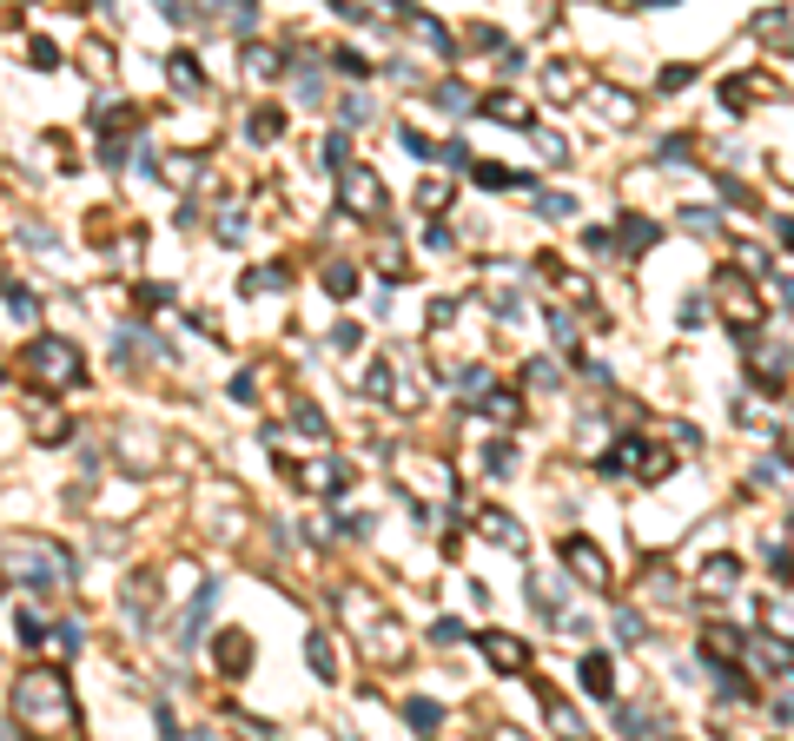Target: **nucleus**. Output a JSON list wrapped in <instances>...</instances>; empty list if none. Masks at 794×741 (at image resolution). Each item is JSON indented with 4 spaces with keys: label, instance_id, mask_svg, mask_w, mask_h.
I'll return each mask as SVG.
<instances>
[{
    "label": "nucleus",
    "instance_id": "7c9ffc66",
    "mask_svg": "<svg viewBox=\"0 0 794 741\" xmlns=\"http://www.w3.org/2000/svg\"><path fill=\"white\" fill-rule=\"evenodd\" d=\"M245 133H252V139H258V146H272V139H278V133H285V113H278V106H258V113H252V126H245Z\"/></svg>",
    "mask_w": 794,
    "mask_h": 741
},
{
    "label": "nucleus",
    "instance_id": "6e6552de",
    "mask_svg": "<svg viewBox=\"0 0 794 741\" xmlns=\"http://www.w3.org/2000/svg\"><path fill=\"white\" fill-rule=\"evenodd\" d=\"M477 649H484V663H490V669H510V676H517V669H530V643H523V636L484 629V636H477Z\"/></svg>",
    "mask_w": 794,
    "mask_h": 741
},
{
    "label": "nucleus",
    "instance_id": "c85d7f7f",
    "mask_svg": "<svg viewBox=\"0 0 794 741\" xmlns=\"http://www.w3.org/2000/svg\"><path fill=\"white\" fill-rule=\"evenodd\" d=\"M278 285H292V265H258L239 278V292H278Z\"/></svg>",
    "mask_w": 794,
    "mask_h": 741
},
{
    "label": "nucleus",
    "instance_id": "423d86ee",
    "mask_svg": "<svg viewBox=\"0 0 794 741\" xmlns=\"http://www.w3.org/2000/svg\"><path fill=\"white\" fill-rule=\"evenodd\" d=\"M596 470H603V477H649V484H656V477H669V457H663L649 437H623V444L603 451Z\"/></svg>",
    "mask_w": 794,
    "mask_h": 741
},
{
    "label": "nucleus",
    "instance_id": "1a4fd4ad",
    "mask_svg": "<svg viewBox=\"0 0 794 741\" xmlns=\"http://www.w3.org/2000/svg\"><path fill=\"white\" fill-rule=\"evenodd\" d=\"M590 113H596L603 126H636V119H643V106H636L623 86H596V93H590Z\"/></svg>",
    "mask_w": 794,
    "mask_h": 741
},
{
    "label": "nucleus",
    "instance_id": "5701e85b",
    "mask_svg": "<svg viewBox=\"0 0 794 741\" xmlns=\"http://www.w3.org/2000/svg\"><path fill=\"white\" fill-rule=\"evenodd\" d=\"M0 298H7V305H13V318H20V325H27V318H40V292H33V285H20V278H13V272H7V278H0Z\"/></svg>",
    "mask_w": 794,
    "mask_h": 741
},
{
    "label": "nucleus",
    "instance_id": "4be33fe9",
    "mask_svg": "<svg viewBox=\"0 0 794 741\" xmlns=\"http://www.w3.org/2000/svg\"><path fill=\"white\" fill-rule=\"evenodd\" d=\"M345 20H404V0H331Z\"/></svg>",
    "mask_w": 794,
    "mask_h": 741
},
{
    "label": "nucleus",
    "instance_id": "c9c22d12",
    "mask_svg": "<svg viewBox=\"0 0 794 741\" xmlns=\"http://www.w3.org/2000/svg\"><path fill=\"white\" fill-rule=\"evenodd\" d=\"M543 86H550V93H583V66H570V60H563V66H550V73H543Z\"/></svg>",
    "mask_w": 794,
    "mask_h": 741
},
{
    "label": "nucleus",
    "instance_id": "bf43d9fd",
    "mask_svg": "<svg viewBox=\"0 0 794 741\" xmlns=\"http://www.w3.org/2000/svg\"><path fill=\"white\" fill-rule=\"evenodd\" d=\"M80 643H86V636H80V623H60V636H53V649H60V656H73Z\"/></svg>",
    "mask_w": 794,
    "mask_h": 741
},
{
    "label": "nucleus",
    "instance_id": "2f4dec72",
    "mask_svg": "<svg viewBox=\"0 0 794 741\" xmlns=\"http://www.w3.org/2000/svg\"><path fill=\"white\" fill-rule=\"evenodd\" d=\"M702 576H709V590H735V583H742V563H735V557H709Z\"/></svg>",
    "mask_w": 794,
    "mask_h": 741
},
{
    "label": "nucleus",
    "instance_id": "79ce46f5",
    "mask_svg": "<svg viewBox=\"0 0 794 741\" xmlns=\"http://www.w3.org/2000/svg\"><path fill=\"white\" fill-rule=\"evenodd\" d=\"M537 212H543V219H576V199H570V192H543Z\"/></svg>",
    "mask_w": 794,
    "mask_h": 741
},
{
    "label": "nucleus",
    "instance_id": "9d476101",
    "mask_svg": "<svg viewBox=\"0 0 794 741\" xmlns=\"http://www.w3.org/2000/svg\"><path fill=\"white\" fill-rule=\"evenodd\" d=\"M656 239H663V225H656V219H643V212H623V225L610 232V252H629V258H636V252H649Z\"/></svg>",
    "mask_w": 794,
    "mask_h": 741
},
{
    "label": "nucleus",
    "instance_id": "0e129e2a",
    "mask_svg": "<svg viewBox=\"0 0 794 741\" xmlns=\"http://www.w3.org/2000/svg\"><path fill=\"white\" fill-rule=\"evenodd\" d=\"M457 384H464V391H484V384H490V371H484V364H464V371H457Z\"/></svg>",
    "mask_w": 794,
    "mask_h": 741
},
{
    "label": "nucleus",
    "instance_id": "338daca9",
    "mask_svg": "<svg viewBox=\"0 0 794 741\" xmlns=\"http://www.w3.org/2000/svg\"><path fill=\"white\" fill-rule=\"evenodd\" d=\"M636 7H669V0H636Z\"/></svg>",
    "mask_w": 794,
    "mask_h": 741
},
{
    "label": "nucleus",
    "instance_id": "c03bdc74",
    "mask_svg": "<svg viewBox=\"0 0 794 741\" xmlns=\"http://www.w3.org/2000/svg\"><path fill=\"white\" fill-rule=\"evenodd\" d=\"M530 596H537V610H543V616H563V590H550L543 576H530Z\"/></svg>",
    "mask_w": 794,
    "mask_h": 741
},
{
    "label": "nucleus",
    "instance_id": "aec40b11",
    "mask_svg": "<svg viewBox=\"0 0 794 741\" xmlns=\"http://www.w3.org/2000/svg\"><path fill=\"white\" fill-rule=\"evenodd\" d=\"M610 702H616V696H610ZM616 729H623V735H663L669 722H663L656 709H636V702H616Z\"/></svg>",
    "mask_w": 794,
    "mask_h": 741
},
{
    "label": "nucleus",
    "instance_id": "f704fd0d",
    "mask_svg": "<svg viewBox=\"0 0 794 741\" xmlns=\"http://www.w3.org/2000/svg\"><path fill=\"white\" fill-rule=\"evenodd\" d=\"M543 709H550V729H563V735H590V729H583V716H576L570 702H557V696H543Z\"/></svg>",
    "mask_w": 794,
    "mask_h": 741
},
{
    "label": "nucleus",
    "instance_id": "cd10ccee",
    "mask_svg": "<svg viewBox=\"0 0 794 741\" xmlns=\"http://www.w3.org/2000/svg\"><path fill=\"white\" fill-rule=\"evenodd\" d=\"M166 73H172V86L205 93V73H199V60H192V53H172V60H166Z\"/></svg>",
    "mask_w": 794,
    "mask_h": 741
},
{
    "label": "nucleus",
    "instance_id": "e433bc0d",
    "mask_svg": "<svg viewBox=\"0 0 794 741\" xmlns=\"http://www.w3.org/2000/svg\"><path fill=\"white\" fill-rule=\"evenodd\" d=\"M318 159H325V166L338 172V166L351 159V126H338V133H325V152H318Z\"/></svg>",
    "mask_w": 794,
    "mask_h": 741
},
{
    "label": "nucleus",
    "instance_id": "37998d69",
    "mask_svg": "<svg viewBox=\"0 0 794 741\" xmlns=\"http://www.w3.org/2000/svg\"><path fill=\"white\" fill-rule=\"evenodd\" d=\"M484 470H490V477H510V470H517V451H510V444H490V451H484Z\"/></svg>",
    "mask_w": 794,
    "mask_h": 741
},
{
    "label": "nucleus",
    "instance_id": "7ed1b4c3",
    "mask_svg": "<svg viewBox=\"0 0 794 741\" xmlns=\"http://www.w3.org/2000/svg\"><path fill=\"white\" fill-rule=\"evenodd\" d=\"M20 371H27L33 391H73V384L86 378V371H80V345L60 338V331H40V338L20 351Z\"/></svg>",
    "mask_w": 794,
    "mask_h": 741
},
{
    "label": "nucleus",
    "instance_id": "f8f14e48",
    "mask_svg": "<svg viewBox=\"0 0 794 741\" xmlns=\"http://www.w3.org/2000/svg\"><path fill=\"white\" fill-rule=\"evenodd\" d=\"M470 113H484V119H497V126H517V133H530V126H537V113H530L517 93H490V99H477Z\"/></svg>",
    "mask_w": 794,
    "mask_h": 741
},
{
    "label": "nucleus",
    "instance_id": "5fc2aeb1",
    "mask_svg": "<svg viewBox=\"0 0 794 741\" xmlns=\"http://www.w3.org/2000/svg\"><path fill=\"white\" fill-rule=\"evenodd\" d=\"M696 80V66H663V93H682Z\"/></svg>",
    "mask_w": 794,
    "mask_h": 741
},
{
    "label": "nucleus",
    "instance_id": "f3484780",
    "mask_svg": "<svg viewBox=\"0 0 794 741\" xmlns=\"http://www.w3.org/2000/svg\"><path fill=\"white\" fill-rule=\"evenodd\" d=\"M702 663H742V629L709 623V629H702Z\"/></svg>",
    "mask_w": 794,
    "mask_h": 741
},
{
    "label": "nucleus",
    "instance_id": "b1692460",
    "mask_svg": "<svg viewBox=\"0 0 794 741\" xmlns=\"http://www.w3.org/2000/svg\"><path fill=\"white\" fill-rule=\"evenodd\" d=\"M470 179H477L484 192H510V186H523V172H510V166H490V159H470Z\"/></svg>",
    "mask_w": 794,
    "mask_h": 741
},
{
    "label": "nucleus",
    "instance_id": "9b49d317",
    "mask_svg": "<svg viewBox=\"0 0 794 741\" xmlns=\"http://www.w3.org/2000/svg\"><path fill=\"white\" fill-rule=\"evenodd\" d=\"M298 490H351L358 484V470H345V464H292L285 470Z\"/></svg>",
    "mask_w": 794,
    "mask_h": 741
},
{
    "label": "nucleus",
    "instance_id": "473e14b6",
    "mask_svg": "<svg viewBox=\"0 0 794 741\" xmlns=\"http://www.w3.org/2000/svg\"><path fill=\"white\" fill-rule=\"evenodd\" d=\"M431 106H444V113H470L477 99H470V86H457V80H444V86L431 93Z\"/></svg>",
    "mask_w": 794,
    "mask_h": 741
},
{
    "label": "nucleus",
    "instance_id": "72a5a7b5",
    "mask_svg": "<svg viewBox=\"0 0 794 741\" xmlns=\"http://www.w3.org/2000/svg\"><path fill=\"white\" fill-rule=\"evenodd\" d=\"M325 292H331V298H351V292H358V265H345V258L325 265Z\"/></svg>",
    "mask_w": 794,
    "mask_h": 741
},
{
    "label": "nucleus",
    "instance_id": "8fccbe9b",
    "mask_svg": "<svg viewBox=\"0 0 794 741\" xmlns=\"http://www.w3.org/2000/svg\"><path fill=\"white\" fill-rule=\"evenodd\" d=\"M689 152H696V139H689V133H676V139H663V159H669V166H682Z\"/></svg>",
    "mask_w": 794,
    "mask_h": 741
},
{
    "label": "nucleus",
    "instance_id": "3c124183",
    "mask_svg": "<svg viewBox=\"0 0 794 741\" xmlns=\"http://www.w3.org/2000/svg\"><path fill=\"white\" fill-rule=\"evenodd\" d=\"M331 345H338V351H358V345H364V325H351V318H345V325L331 331Z\"/></svg>",
    "mask_w": 794,
    "mask_h": 741
},
{
    "label": "nucleus",
    "instance_id": "ddd939ff",
    "mask_svg": "<svg viewBox=\"0 0 794 741\" xmlns=\"http://www.w3.org/2000/svg\"><path fill=\"white\" fill-rule=\"evenodd\" d=\"M119 610H126V623H133V629H146V623H152V610H159V576H133V583H126V596H119Z\"/></svg>",
    "mask_w": 794,
    "mask_h": 741
},
{
    "label": "nucleus",
    "instance_id": "774afa93",
    "mask_svg": "<svg viewBox=\"0 0 794 741\" xmlns=\"http://www.w3.org/2000/svg\"><path fill=\"white\" fill-rule=\"evenodd\" d=\"M0 590H7V576H0Z\"/></svg>",
    "mask_w": 794,
    "mask_h": 741
},
{
    "label": "nucleus",
    "instance_id": "a211bd4d",
    "mask_svg": "<svg viewBox=\"0 0 794 741\" xmlns=\"http://www.w3.org/2000/svg\"><path fill=\"white\" fill-rule=\"evenodd\" d=\"M755 93H775V86H769V73H735V80H722V99H729L735 113H749V106H755Z\"/></svg>",
    "mask_w": 794,
    "mask_h": 741
},
{
    "label": "nucleus",
    "instance_id": "a18cd8bd",
    "mask_svg": "<svg viewBox=\"0 0 794 741\" xmlns=\"http://www.w3.org/2000/svg\"><path fill=\"white\" fill-rule=\"evenodd\" d=\"M616 636H623V643H649V623H643L636 610H616Z\"/></svg>",
    "mask_w": 794,
    "mask_h": 741
},
{
    "label": "nucleus",
    "instance_id": "864d4df0",
    "mask_svg": "<svg viewBox=\"0 0 794 741\" xmlns=\"http://www.w3.org/2000/svg\"><path fill=\"white\" fill-rule=\"evenodd\" d=\"M331 66H338V73H351V80H364V73H371V60H364V53H338Z\"/></svg>",
    "mask_w": 794,
    "mask_h": 741
},
{
    "label": "nucleus",
    "instance_id": "39448f33",
    "mask_svg": "<svg viewBox=\"0 0 794 741\" xmlns=\"http://www.w3.org/2000/svg\"><path fill=\"white\" fill-rule=\"evenodd\" d=\"M338 205L358 212V219H378L391 199H384V179H378L364 159H345V166H338Z\"/></svg>",
    "mask_w": 794,
    "mask_h": 741
},
{
    "label": "nucleus",
    "instance_id": "13d9d810",
    "mask_svg": "<svg viewBox=\"0 0 794 741\" xmlns=\"http://www.w3.org/2000/svg\"><path fill=\"white\" fill-rule=\"evenodd\" d=\"M755 484H769V490H782V484H788V470H782V457H769V464L755 470Z\"/></svg>",
    "mask_w": 794,
    "mask_h": 741
},
{
    "label": "nucleus",
    "instance_id": "ea45409f",
    "mask_svg": "<svg viewBox=\"0 0 794 741\" xmlns=\"http://www.w3.org/2000/svg\"><path fill=\"white\" fill-rule=\"evenodd\" d=\"M245 66H252V73H278V66H292V53H272V46H245Z\"/></svg>",
    "mask_w": 794,
    "mask_h": 741
},
{
    "label": "nucleus",
    "instance_id": "6e6d98bb",
    "mask_svg": "<svg viewBox=\"0 0 794 741\" xmlns=\"http://www.w3.org/2000/svg\"><path fill=\"white\" fill-rule=\"evenodd\" d=\"M371 119V106H364V93H345V126H364Z\"/></svg>",
    "mask_w": 794,
    "mask_h": 741
},
{
    "label": "nucleus",
    "instance_id": "f03ea898",
    "mask_svg": "<svg viewBox=\"0 0 794 741\" xmlns=\"http://www.w3.org/2000/svg\"><path fill=\"white\" fill-rule=\"evenodd\" d=\"M0 576L27 583V590H60L73 576V550L53 537H7L0 543Z\"/></svg>",
    "mask_w": 794,
    "mask_h": 741
},
{
    "label": "nucleus",
    "instance_id": "69168bd1",
    "mask_svg": "<svg viewBox=\"0 0 794 741\" xmlns=\"http://www.w3.org/2000/svg\"><path fill=\"white\" fill-rule=\"evenodd\" d=\"M769 576H775V583H788V543H775V550H769Z\"/></svg>",
    "mask_w": 794,
    "mask_h": 741
},
{
    "label": "nucleus",
    "instance_id": "c756f323",
    "mask_svg": "<svg viewBox=\"0 0 794 741\" xmlns=\"http://www.w3.org/2000/svg\"><path fill=\"white\" fill-rule=\"evenodd\" d=\"M292 424H298V431H305L311 444H325V437H331V424H325V411H318V404H305V398L292 404Z\"/></svg>",
    "mask_w": 794,
    "mask_h": 741
},
{
    "label": "nucleus",
    "instance_id": "bb28decb",
    "mask_svg": "<svg viewBox=\"0 0 794 741\" xmlns=\"http://www.w3.org/2000/svg\"><path fill=\"white\" fill-rule=\"evenodd\" d=\"M404 722H411L417 735H431V729H444V709H437L431 696H411V702H404Z\"/></svg>",
    "mask_w": 794,
    "mask_h": 741
},
{
    "label": "nucleus",
    "instance_id": "412c9836",
    "mask_svg": "<svg viewBox=\"0 0 794 741\" xmlns=\"http://www.w3.org/2000/svg\"><path fill=\"white\" fill-rule=\"evenodd\" d=\"M484 417H490L497 431L523 424V391H490V398H484Z\"/></svg>",
    "mask_w": 794,
    "mask_h": 741
},
{
    "label": "nucleus",
    "instance_id": "f257e3e1",
    "mask_svg": "<svg viewBox=\"0 0 794 741\" xmlns=\"http://www.w3.org/2000/svg\"><path fill=\"white\" fill-rule=\"evenodd\" d=\"M13 716L33 735H80V702H73L66 669H27L13 682Z\"/></svg>",
    "mask_w": 794,
    "mask_h": 741
},
{
    "label": "nucleus",
    "instance_id": "a19ab883",
    "mask_svg": "<svg viewBox=\"0 0 794 741\" xmlns=\"http://www.w3.org/2000/svg\"><path fill=\"white\" fill-rule=\"evenodd\" d=\"M33 437H40V444H66V437H73V424H66L60 411H46V417L33 424Z\"/></svg>",
    "mask_w": 794,
    "mask_h": 741
},
{
    "label": "nucleus",
    "instance_id": "20e7f679",
    "mask_svg": "<svg viewBox=\"0 0 794 741\" xmlns=\"http://www.w3.org/2000/svg\"><path fill=\"white\" fill-rule=\"evenodd\" d=\"M716 305H722V325H729L735 338H755V325H762V311H769L749 265H722V272H716Z\"/></svg>",
    "mask_w": 794,
    "mask_h": 741
},
{
    "label": "nucleus",
    "instance_id": "49530a36",
    "mask_svg": "<svg viewBox=\"0 0 794 741\" xmlns=\"http://www.w3.org/2000/svg\"><path fill=\"white\" fill-rule=\"evenodd\" d=\"M464 636H470V629H464L457 616H444V623H431V643H437V649H451V643H464Z\"/></svg>",
    "mask_w": 794,
    "mask_h": 741
},
{
    "label": "nucleus",
    "instance_id": "680f3d73",
    "mask_svg": "<svg viewBox=\"0 0 794 741\" xmlns=\"http://www.w3.org/2000/svg\"><path fill=\"white\" fill-rule=\"evenodd\" d=\"M543 159H550V166H563V159H570V139H563V133H557V139L543 133Z\"/></svg>",
    "mask_w": 794,
    "mask_h": 741
},
{
    "label": "nucleus",
    "instance_id": "2eb2a0df",
    "mask_svg": "<svg viewBox=\"0 0 794 741\" xmlns=\"http://www.w3.org/2000/svg\"><path fill=\"white\" fill-rule=\"evenodd\" d=\"M404 27L424 40V53H444V60L457 53V40H451V27H444V20H431V13H417V7H404Z\"/></svg>",
    "mask_w": 794,
    "mask_h": 741
},
{
    "label": "nucleus",
    "instance_id": "393cba45",
    "mask_svg": "<svg viewBox=\"0 0 794 741\" xmlns=\"http://www.w3.org/2000/svg\"><path fill=\"white\" fill-rule=\"evenodd\" d=\"M212 596H219V583H205V590H199V603H192V616H186V629H179V649H192V643L205 636V616H212Z\"/></svg>",
    "mask_w": 794,
    "mask_h": 741
},
{
    "label": "nucleus",
    "instance_id": "4c0bfd02",
    "mask_svg": "<svg viewBox=\"0 0 794 741\" xmlns=\"http://www.w3.org/2000/svg\"><path fill=\"white\" fill-rule=\"evenodd\" d=\"M13 636H20V649H40V643H46V623H40L33 610H20V616H13Z\"/></svg>",
    "mask_w": 794,
    "mask_h": 741
},
{
    "label": "nucleus",
    "instance_id": "09e8293b",
    "mask_svg": "<svg viewBox=\"0 0 794 741\" xmlns=\"http://www.w3.org/2000/svg\"><path fill=\"white\" fill-rule=\"evenodd\" d=\"M444 199H451V186H444V179H431V186H417V205H424V212H444Z\"/></svg>",
    "mask_w": 794,
    "mask_h": 741
},
{
    "label": "nucleus",
    "instance_id": "a878e982",
    "mask_svg": "<svg viewBox=\"0 0 794 741\" xmlns=\"http://www.w3.org/2000/svg\"><path fill=\"white\" fill-rule=\"evenodd\" d=\"M305 663H311L325 682L338 676V649H331V636H325V629H311V636H305Z\"/></svg>",
    "mask_w": 794,
    "mask_h": 741
},
{
    "label": "nucleus",
    "instance_id": "603ef678",
    "mask_svg": "<svg viewBox=\"0 0 794 741\" xmlns=\"http://www.w3.org/2000/svg\"><path fill=\"white\" fill-rule=\"evenodd\" d=\"M86 66H93V73H99V80H106V73H113V53H106V46H99V40H86Z\"/></svg>",
    "mask_w": 794,
    "mask_h": 741
},
{
    "label": "nucleus",
    "instance_id": "052dcab7",
    "mask_svg": "<svg viewBox=\"0 0 794 741\" xmlns=\"http://www.w3.org/2000/svg\"><path fill=\"white\" fill-rule=\"evenodd\" d=\"M398 139H404V146H411V152H417V159H431V139H424V133H417V126H398Z\"/></svg>",
    "mask_w": 794,
    "mask_h": 741
},
{
    "label": "nucleus",
    "instance_id": "dca6fc26",
    "mask_svg": "<svg viewBox=\"0 0 794 741\" xmlns=\"http://www.w3.org/2000/svg\"><path fill=\"white\" fill-rule=\"evenodd\" d=\"M477 523H484V537H490V543H504V550H517V557L530 550V537H523V523H517L510 510H484Z\"/></svg>",
    "mask_w": 794,
    "mask_h": 741
},
{
    "label": "nucleus",
    "instance_id": "e2e57ef3",
    "mask_svg": "<svg viewBox=\"0 0 794 741\" xmlns=\"http://www.w3.org/2000/svg\"><path fill=\"white\" fill-rule=\"evenodd\" d=\"M239 232H245V212H219V239H225V245H232V239H239Z\"/></svg>",
    "mask_w": 794,
    "mask_h": 741
},
{
    "label": "nucleus",
    "instance_id": "58836bf2",
    "mask_svg": "<svg viewBox=\"0 0 794 741\" xmlns=\"http://www.w3.org/2000/svg\"><path fill=\"white\" fill-rule=\"evenodd\" d=\"M27 66H33V73H53V66H60V46H53V40H27Z\"/></svg>",
    "mask_w": 794,
    "mask_h": 741
},
{
    "label": "nucleus",
    "instance_id": "6ab92c4d",
    "mask_svg": "<svg viewBox=\"0 0 794 741\" xmlns=\"http://www.w3.org/2000/svg\"><path fill=\"white\" fill-rule=\"evenodd\" d=\"M219 669H225V676H245V669H252V636L219 629Z\"/></svg>",
    "mask_w": 794,
    "mask_h": 741
},
{
    "label": "nucleus",
    "instance_id": "4468645a",
    "mask_svg": "<svg viewBox=\"0 0 794 741\" xmlns=\"http://www.w3.org/2000/svg\"><path fill=\"white\" fill-rule=\"evenodd\" d=\"M576 682H583V696H596V702H610V696H616V663H610L603 649H590V656L576 663Z\"/></svg>",
    "mask_w": 794,
    "mask_h": 741
},
{
    "label": "nucleus",
    "instance_id": "0eeeda50",
    "mask_svg": "<svg viewBox=\"0 0 794 741\" xmlns=\"http://www.w3.org/2000/svg\"><path fill=\"white\" fill-rule=\"evenodd\" d=\"M557 557H563V570H570L583 590H610V576H616V570H610V550H603V543H590V537H563V550H557Z\"/></svg>",
    "mask_w": 794,
    "mask_h": 741
},
{
    "label": "nucleus",
    "instance_id": "4d7b16f0",
    "mask_svg": "<svg viewBox=\"0 0 794 741\" xmlns=\"http://www.w3.org/2000/svg\"><path fill=\"white\" fill-rule=\"evenodd\" d=\"M133 305H146V311H152V305H172V292H166V285H139V292H133Z\"/></svg>",
    "mask_w": 794,
    "mask_h": 741
},
{
    "label": "nucleus",
    "instance_id": "de8ad7c7",
    "mask_svg": "<svg viewBox=\"0 0 794 741\" xmlns=\"http://www.w3.org/2000/svg\"><path fill=\"white\" fill-rule=\"evenodd\" d=\"M431 159H437V166H470V146L451 139V146H431Z\"/></svg>",
    "mask_w": 794,
    "mask_h": 741
}]
</instances>
